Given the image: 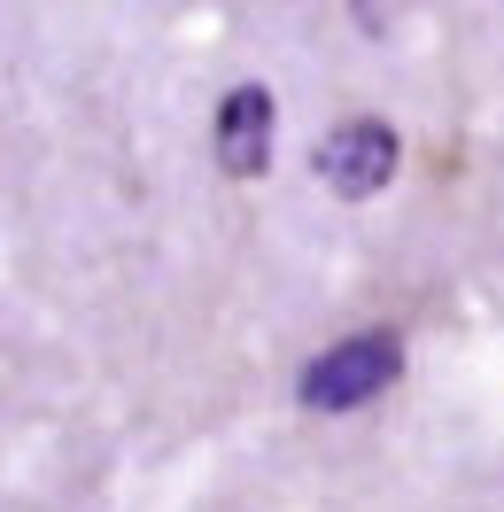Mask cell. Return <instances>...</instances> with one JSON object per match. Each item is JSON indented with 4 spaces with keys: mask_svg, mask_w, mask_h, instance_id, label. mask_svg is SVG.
<instances>
[{
    "mask_svg": "<svg viewBox=\"0 0 504 512\" xmlns=\"http://www.w3.org/2000/svg\"><path fill=\"white\" fill-rule=\"evenodd\" d=\"M396 365H404L396 334H349V342H334V350H318L303 365V404L311 412H357L396 381Z\"/></svg>",
    "mask_w": 504,
    "mask_h": 512,
    "instance_id": "6da1fadb",
    "label": "cell"
},
{
    "mask_svg": "<svg viewBox=\"0 0 504 512\" xmlns=\"http://www.w3.org/2000/svg\"><path fill=\"white\" fill-rule=\"evenodd\" d=\"M318 171H326L334 194H380L396 179V132L380 117H349V125H334L318 140Z\"/></svg>",
    "mask_w": 504,
    "mask_h": 512,
    "instance_id": "7a4b0ae2",
    "label": "cell"
},
{
    "mask_svg": "<svg viewBox=\"0 0 504 512\" xmlns=\"http://www.w3.org/2000/svg\"><path fill=\"white\" fill-rule=\"evenodd\" d=\"M264 148H272V94L241 86L218 101V163L233 179H264Z\"/></svg>",
    "mask_w": 504,
    "mask_h": 512,
    "instance_id": "3957f363",
    "label": "cell"
},
{
    "mask_svg": "<svg viewBox=\"0 0 504 512\" xmlns=\"http://www.w3.org/2000/svg\"><path fill=\"white\" fill-rule=\"evenodd\" d=\"M349 8H357L365 32H388V8H396V0H349Z\"/></svg>",
    "mask_w": 504,
    "mask_h": 512,
    "instance_id": "277c9868",
    "label": "cell"
}]
</instances>
